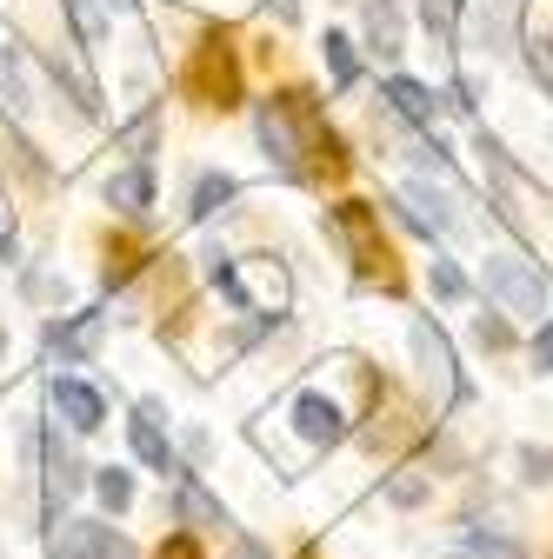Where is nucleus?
I'll use <instances>...</instances> for the list:
<instances>
[{"label":"nucleus","instance_id":"3","mask_svg":"<svg viewBox=\"0 0 553 559\" xmlns=\"http://www.w3.org/2000/svg\"><path fill=\"white\" fill-rule=\"evenodd\" d=\"M47 559H133V546L101 520H67L47 533Z\"/></svg>","mask_w":553,"mask_h":559},{"label":"nucleus","instance_id":"21","mask_svg":"<svg viewBox=\"0 0 553 559\" xmlns=\"http://www.w3.org/2000/svg\"><path fill=\"white\" fill-rule=\"evenodd\" d=\"M94 333H101V320L87 313V320H74V333H67V340L54 333V346H60V354H87V346H94Z\"/></svg>","mask_w":553,"mask_h":559},{"label":"nucleus","instance_id":"24","mask_svg":"<svg viewBox=\"0 0 553 559\" xmlns=\"http://www.w3.org/2000/svg\"><path fill=\"white\" fill-rule=\"evenodd\" d=\"M154 559H200V546H193V539H187V533H174V539H167V546H161V552H154Z\"/></svg>","mask_w":553,"mask_h":559},{"label":"nucleus","instance_id":"25","mask_svg":"<svg viewBox=\"0 0 553 559\" xmlns=\"http://www.w3.org/2000/svg\"><path fill=\"white\" fill-rule=\"evenodd\" d=\"M533 360H540V373H553V320H546L540 340H533Z\"/></svg>","mask_w":553,"mask_h":559},{"label":"nucleus","instance_id":"19","mask_svg":"<svg viewBox=\"0 0 553 559\" xmlns=\"http://www.w3.org/2000/svg\"><path fill=\"white\" fill-rule=\"evenodd\" d=\"M427 280H434V294H440V300H460V294H467V280H460V266H454V260H434V266H427Z\"/></svg>","mask_w":553,"mask_h":559},{"label":"nucleus","instance_id":"27","mask_svg":"<svg viewBox=\"0 0 553 559\" xmlns=\"http://www.w3.org/2000/svg\"><path fill=\"white\" fill-rule=\"evenodd\" d=\"M234 559H267V552H260L254 539H240V546H234Z\"/></svg>","mask_w":553,"mask_h":559},{"label":"nucleus","instance_id":"6","mask_svg":"<svg viewBox=\"0 0 553 559\" xmlns=\"http://www.w3.org/2000/svg\"><path fill=\"white\" fill-rule=\"evenodd\" d=\"M400 221L413 227V234H447L454 227V214H447V200L427 187V180H413V187H400Z\"/></svg>","mask_w":553,"mask_h":559},{"label":"nucleus","instance_id":"9","mask_svg":"<svg viewBox=\"0 0 553 559\" xmlns=\"http://www.w3.org/2000/svg\"><path fill=\"white\" fill-rule=\"evenodd\" d=\"M54 406H60V419H67L74 433H94V427H101V413H107L101 393L81 386V380H60V386H54Z\"/></svg>","mask_w":553,"mask_h":559},{"label":"nucleus","instance_id":"11","mask_svg":"<svg viewBox=\"0 0 553 559\" xmlns=\"http://www.w3.org/2000/svg\"><path fill=\"white\" fill-rule=\"evenodd\" d=\"M154 419H161L154 406H141V413H133V453H141L148 466H161V473H167V466H174V453H167V433L154 427Z\"/></svg>","mask_w":553,"mask_h":559},{"label":"nucleus","instance_id":"14","mask_svg":"<svg viewBox=\"0 0 553 559\" xmlns=\"http://www.w3.org/2000/svg\"><path fill=\"white\" fill-rule=\"evenodd\" d=\"M180 520H187V526H227V513H221L214 500H207V493H200L193 479L180 486Z\"/></svg>","mask_w":553,"mask_h":559},{"label":"nucleus","instance_id":"18","mask_svg":"<svg viewBox=\"0 0 553 559\" xmlns=\"http://www.w3.org/2000/svg\"><path fill=\"white\" fill-rule=\"evenodd\" d=\"M467 559H527L514 539H501V533H473L467 539Z\"/></svg>","mask_w":553,"mask_h":559},{"label":"nucleus","instance_id":"1","mask_svg":"<svg viewBox=\"0 0 553 559\" xmlns=\"http://www.w3.org/2000/svg\"><path fill=\"white\" fill-rule=\"evenodd\" d=\"M260 147L281 160L287 174H333L340 167V140L327 133L314 94H281L260 107Z\"/></svg>","mask_w":553,"mask_h":559},{"label":"nucleus","instance_id":"20","mask_svg":"<svg viewBox=\"0 0 553 559\" xmlns=\"http://www.w3.org/2000/svg\"><path fill=\"white\" fill-rule=\"evenodd\" d=\"M421 21L434 40H454V0H421Z\"/></svg>","mask_w":553,"mask_h":559},{"label":"nucleus","instance_id":"7","mask_svg":"<svg viewBox=\"0 0 553 559\" xmlns=\"http://www.w3.org/2000/svg\"><path fill=\"white\" fill-rule=\"evenodd\" d=\"M294 427H301L314 447H333L340 433H348V419H340V406H333L327 393H301V400H294Z\"/></svg>","mask_w":553,"mask_h":559},{"label":"nucleus","instance_id":"5","mask_svg":"<svg viewBox=\"0 0 553 559\" xmlns=\"http://www.w3.org/2000/svg\"><path fill=\"white\" fill-rule=\"evenodd\" d=\"M413 354H421V373L434 380L440 400L460 393V380H454V354H447V333H440L434 320H413Z\"/></svg>","mask_w":553,"mask_h":559},{"label":"nucleus","instance_id":"22","mask_svg":"<svg viewBox=\"0 0 553 559\" xmlns=\"http://www.w3.org/2000/svg\"><path fill=\"white\" fill-rule=\"evenodd\" d=\"M387 493H393L400 507H413V500H421V493H427V479H413V473H400V479L387 486Z\"/></svg>","mask_w":553,"mask_h":559},{"label":"nucleus","instance_id":"26","mask_svg":"<svg viewBox=\"0 0 553 559\" xmlns=\"http://www.w3.org/2000/svg\"><path fill=\"white\" fill-rule=\"evenodd\" d=\"M480 346H507V326L501 320H480Z\"/></svg>","mask_w":553,"mask_h":559},{"label":"nucleus","instance_id":"10","mask_svg":"<svg viewBox=\"0 0 553 559\" xmlns=\"http://www.w3.org/2000/svg\"><path fill=\"white\" fill-rule=\"evenodd\" d=\"M387 100H393V114L413 120V127H434V120H440V100H434L421 81H387Z\"/></svg>","mask_w":553,"mask_h":559},{"label":"nucleus","instance_id":"16","mask_svg":"<svg viewBox=\"0 0 553 559\" xmlns=\"http://www.w3.org/2000/svg\"><path fill=\"white\" fill-rule=\"evenodd\" d=\"M94 493H101V507H114V513H127V507H133V479H127L120 466H107V473L94 479Z\"/></svg>","mask_w":553,"mask_h":559},{"label":"nucleus","instance_id":"8","mask_svg":"<svg viewBox=\"0 0 553 559\" xmlns=\"http://www.w3.org/2000/svg\"><path fill=\"white\" fill-rule=\"evenodd\" d=\"M333 227H340V240L354 247V266H367V273H374V266L387 260V247H380V234H374V214H367V206H340Z\"/></svg>","mask_w":553,"mask_h":559},{"label":"nucleus","instance_id":"13","mask_svg":"<svg viewBox=\"0 0 553 559\" xmlns=\"http://www.w3.org/2000/svg\"><path fill=\"white\" fill-rule=\"evenodd\" d=\"M367 40H374L380 60L400 53V14H393V0H374V8H367Z\"/></svg>","mask_w":553,"mask_h":559},{"label":"nucleus","instance_id":"4","mask_svg":"<svg viewBox=\"0 0 553 559\" xmlns=\"http://www.w3.org/2000/svg\"><path fill=\"white\" fill-rule=\"evenodd\" d=\"M487 294L507 313H540L546 307V273L527 266V260H487Z\"/></svg>","mask_w":553,"mask_h":559},{"label":"nucleus","instance_id":"15","mask_svg":"<svg viewBox=\"0 0 553 559\" xmlns=\"http://www.w3.org/2000/svg\"><path fill=\"white\" fill-rule=\"evenodd\" d=\"M227 200H234V180H227V174H207V180L193 187V214L207 221V214H221Z\"/></svg>","mask_w":553,"mask_h":559},{"label":"nucleus","instance_id":"12","mask_svg":"<svg viewBox=\"0 0 553 559\" xmlns=\"http://www.w3.org/2000/svg\"><path fill=\"white\" fill-rule=\"evenodd\" d=\"M107 200L120 206V214H148V200H154V174H148V167H133V174L107 180Z\"/></svg>","mask_w":553,"mask_h":559},{"label":"nucleus","instance_id":"2","mask_svg":"<svg viewBox=\"0 0 553 559\" xmlns=\"http://www.w3.org/2000/svg\"><path fill=\"white\" fill-rule=\"evenodd\" d=\"M187 87H193V100H207V107H234V100H240V60H234V47H227V40H200Z\"/></svg>","mask_w":553,"mask_h":559},{"label":"nucleus","instance_id":"17","mask_svg":"<svg viewBox=\"0 0 553 559\" xmlns=\"http://www.w3.org/2000/svg\"><path fill=\"white\" fill-rule=\"evenodd\" d=\"M320 47H327V67H333V81L348 87V81H354V40H348V34H327Z\"/></svg>","mask_w":553,"mask_h":559},{"label":"nucleus","instance_id":"23","mask_svg":"<svg viewBox=\"0 0 553 559\" xmlns=\"http://www.w3.org/2000/svg\"><path fill=\"white\" fill-rule=\"evenodd\" d=\"M527 60H533V74L553 87V40H533V47H527Z\"/></svg>","mask_w":553,"mask_h":559}]
</instances>
